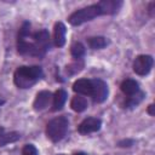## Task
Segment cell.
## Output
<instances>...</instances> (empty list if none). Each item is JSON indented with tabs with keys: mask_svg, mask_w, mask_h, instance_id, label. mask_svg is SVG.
Wrapping results in <instances>:
<instances>
[{
	"mask_svg": "<svg viewBox=\"0 0 155 155\" xmlns=\"http://www.w3.org/2000/svg\"><path fill=\"white\" fill-rule=\"evenodd\" d=\"M44 73L42 69L38 65H23L16 69L13 74V82L18 88H29L35 85L41 78Z\"/></svg>",
	"mask_w": 155,
	"mask_h": 155,
	"instance_id": "obj_1",
	"label": "cell"
},
{
	"mask_svg": "<svg viewBox=\"0 0 155 155\" xmlns=\"http://www.w3.org/2000/svg\"><path fill=\"white\" fill-rule=\"evenodd\" d=\"M30 34V24L29 22H24L19 29L18 38H17V50L21 54L24 56H34V57H42L46 52L41 50L34 41L28 40V35Z\"/></svg>",
	"mask_w": 155,
	"mask_h": 155,
	"instance_id": "obj_2",
	"label": "cell"
},
{
	"mask_svg": "<svg viewBox=\"0 0 155 155\" xmlns=\"http://www.w3.org/2000/svg\"><path fill=\"white\" fill-rule=\"evenodd\" d=\"M69 127V120L65 116H58L52 119L46 126V136L54 143L62 140Z\"/></svg>",
	"mask_w": 155,
	"mask_h": 155,
	"instance_id": "obj_3",
	"label": "cell"
},
{
	"mask_svg": "<svg viewBox=\"0 0 155 155\" xmlns=\"http://www.w3.org/2000/svg\"><path fill=\"white\" fill-rule=\"evenodd\" d=\"M101 16V11L97 6V4L94 5H90L87 7H84V8H80L75 12H73L68 21L71 25H80L85 22H88V21H92L93 18Z\"/></svg>",
	"mask_w": 155,
	"mask_h": 155,
	"instance_id": "obj_4",
	"label": "cell"
},
{
	"mask_svg": "<svg viewBox=\"0 0 155 155\" xmlns=\"http://www.w3.org/2000/svg\"><path fill=\"white\" fill-rule=\"evenodd\" d=\"M154 64V59L149 54H140L138 56L134 62H133V70L136 74L144 76L147 74H149V71L151 70Z\"/></svg>",
	"mask_w": 155,
	"mask_h": 155,
	"instance_id": "obj_5",
	"label": "cell"
},
{
	"mask_svg": "<svg viewBox=\"0 0 155 155\" xmlns=\"http://www.w3.org/2000/svg\"><path fill=\"white\" fill-rule=\"evenodd\" d=\"M92 81V92L91 97L96 103H103L108 98V86L101 79H93Z\"/></svg>",
	"mask_w": 155,
	"mask_h": 155,
	"instance_id": "obj_6",
	"label": "cell"
},
{
	"mask_svg": "<svg viewBox=\"0 0 155 155\" xmlns=\"http://www.w3.org/2000/svg\"><path fill=\"white\" fill-rule=\"evenodd\" d=\"M102 126V121L98 117H87L79 126L78 131L80 134H88L92 132H97Z\"/></svg>",
	"mask_w": 155,
	"mask_h": 155,
	"instance_id": "obj_7",
	"label": "cell"
},
{
	"mask_svg": "<svg viewBox=\"0 0 155 155\" xmlns=\"http://www.w3.org/2000/svg\"><path fill=\"white\" fill-rule=\"evenodd\" d=\"M97 6L101 11V15H114L119 12L122 6V1L120 0H102L97 2Z\"/></svg>",
	"mask_w": 155,
	"mask_h": 155,
	"instance_id": "obj_8",
	"label": "cell"
},
{
	"mask_svg": "<svg viewBox=\"0 0 155 155\" xmlns=\"http://www.w3.org/2000/svg\"><path fill=\"white\" fill-rule=\"evenodd\" d=\"M52 98H53V96H52V93H51L50 91H40V92L36 94L35 101H34V103H33L34 109L38 110V111H41V110L46 109V108L50 105Z\"/></svg>",
	"mask_w": 155,
	"mask_h": 155,
	"instance_id": "obj_9",
	"label": "cell"
},
{
	"mask_svg": "<svg viewBox=\"0 0 155 155\" xmlns=\"http://www.w3.org/2000/svg\"><path fill=\"white\" fill-rule=\"evenodd\" d=\"M31 39L45 52L50 48V34L46 29H41V30L31 34Z\"/></svg>",
	"mask_w": 155,
	"mask_h": 155,
	"instance_id": "obj_10",
	"label": "cell"
},
{
	"mask_svg": "<svg viewBox=\"0 0 155 155\" xmlns=\"http://www.w3.org/2000/svg\"><path fill=\"white\" fill-rule=\"evenodd\" d=\"M73 90L76 93L85 94V96H91L92 92V81L87 79H79L73 84Z\"/></svg>",
	"mask_w": 155,
	"mask_h": 155,
	"instance_id": "obj_11",
	"label": "cell"
},
{
	"mask_svg": "<svg viewBox=\"0 0 155 155\" xmlns=\"http://www.w3.org/2000/svg\"><path fill=\"white\" fill-rule=\"evenodd\" d=\"M54 45L57 47H63L65 44V34H67V28L62 22H57L54 24Z\"/></svg>",
	"mask_w": 155,
	"mask_h": 155,
	"instance_id": "obj_12",
	"label": "cell"
},
{
	"mask_svg": "<svg viewBox=\"0 0 155 155\" xmlns=\"http://www.w3.org/2000/svg\"><path fill=\"white\" fill-rule=\"evenodd\" d=\"M120 88L128 97H131V96H133V94H136V93L139 92V85L133 79H126V80H124L122 84H121V86H120Z\"/></svg>",
	"mask_w": 155,
	"mask_h": 155,
	"instance_id": "obj_13",
	"label": "cell"
},
{
	"mask_svg": "<svg viewBox=\"0 0 155 155\" xmlns=\"http://www.w3.org/2000/svg\"><path fill=\"white\" fill-rule=\"evenodd\" d=\"M21 138V134L18 132H6L4 127H0V147H4L8 143L17 142Z\"/></svg>",
	"mask_w": 155,
	"mask_h": 155,
	"instance_id": "obj_14",
	"label": "cell"
},
{
	"mask_svg": "<svg viewBox=\"0 0 155 155\" xmlns=\"http://www.w3.org/2000/svg\"><path fill=\"white\" fill-rule=\"evenodd\" d=\"M67 97H68V94H67V92L61 88V90L56 91V93L53 94V98H52L53 99V108H52V110L53 111L61 110L63 108L65 101H67Z\"/></svg>",
	"mask_w": 155,
	"mask_h": 155,
	"instance_id": "obj_15",
	"label": "cell"
},
{
	"mask_svg": "<svg viewBox=\"0 0 155 155\" xmlns=\"http://www.w3.org/2000/svg\"><path fill=\"white\" fill-rule=\"evenodd\" d=\"M88 103H87V99L85 97H81V96H75L73 97L71 102H70V107L76 113H81L84 111L86 108H87Z\"/></svg>",
	"mask_w": 155,
	"mask_h": 155,
	"instance_id": "obj_16",
	"label": "cell"
},
{
	"mask_svg": "<svg viewBox=\"0 0 155 155\" xmlns=\"http://www.w3.org/2000/svg\"><path fill=\"white\" fill-rule=\"evenodd\" d=\"M87 44L92 50H101V48H104L109 44V41L104 36H92V38H88Z\"/></svg>",
	"mask_w": 155,
	"mask_h": 155,
	"instance_id": "obj_17",
	"label": "cell"
},
{
	"mask_svg": "<svg viewBox=\"0 0 155 155\" xmlns=\"http://www.w3.org/2000/svg\"><path fill=\"white\" fill-rule=\"evenodd\" d=\"M70 53H71L73 58L80 61V59H82V57L85 56V46H84L81 42H74V44L71 45Z\"/></svg>",
	"mask_w": 155,
	"mask_h": 155,
	"instance_id": "obj_18",
	"label": "cell"
},
{
	"mask_svg": "<svg viewBox=\"0 0 155 155\" xmlns=\"http://www.w3.org/2000/svg\"><path fill=\"white\" fill-rule=\"evenodd\" d=\"M143 98H144V92L139 91L138 93H136V94L128 97V99L126 101L125 105H126V108H134V107H137V105L143 101Z\"/></svg>",
	"mask_w": 155,
	"mask_h": 155,
	"instance_id": "obj_19",
	"label": "cell"
},
{
	"mask_svg": "<svg viewBox=\"0 0 155 155\" xmlns=\"http://www.w3.org/2000/svg\"><path fill=\"white\" fill-rule=\"evenodd\" d=\"M22 155H38V149L33 144H25L22 149Z\"/></svg>",
	"mask_w": 155,
	"mask_h": 155,
	"instance_id": "obj_20",
	"label": "cell"
},
{
	"mask_svg": "<svg viewBox=\"0 0 155 155\" xmlns=\"http://www.w3.org/2000/svg\"><path fill=\"white\" fill-rule=\"evenodd\" d=\"M132 144H133V140H131V139H124V140L119 142L120 147H131Z\"/></svg>",
	"mask_w": 155,
	"mask_h": 155,
	"instance_id": "obj_21",
	"label": "cell"
},
{
	"mask_svg": "<svg viewBox=\"0 0 155 155\" xmlns=\"http://www.w3.org/2000/svg\"><path fill=\"white\" fill-rule=\"evenodd\" d=\"M154 109H155V105H154V104H150V105L148 107V113H149V115H151V116H154V115H155Z\"/></svg>",
	"mask_w": 155,
	"mask_h": 155,
	"instance_id": "obj_22",
	"label": "cell"
},
{
	"mask_svg": "<svg viewBox=\"0 0 155 155\" xmlns=\"http://www.w3.org/2000/svg\"><path fill=\"white\" fill-rule=\"evenodd\" d=\"M153 6H154V2H150V6H149V12H150V15H151V16H154V15H153V11H154V10H153Z\"/></svg>",
	"mask_w": 155,
	"mask_h": 155,
	"instance_id": "obj_23",
	"label": "cell"
},
{
	"mask_svg": "<svg viewBox=\"0 0 155 155\" xmlns=\"http://www.w3.org/2000/svg\"><path fill=\"white\" fill-rule=\"evenodd\" d=\"M4 103H5V99H4V98H2L1 96H0V107H1V105H2Z\"/></svg>",
	"mask_w": 155,
	"mask_h": 155,
	"instance_id": "obj_24",
	"label": "cell"
},
{
	"mask_svg": "<svg viewBox=\"0 0 155 155\" xmlns=\"http://www.w3.org/2000/svg\"><path fill=\"white\" fill-rule=\"evenodd\" d=\"M74 155H87V154H85V153H76V154H74Z\"/></svg>",
	"mask_w": 155,
	"mask_h": 155,
	"instance_id": "obj_25",
	"label": "cell"
},
{
	"mask_svg": "<svg viewBox=\"0 0 155 155\" xmlns=\"http://www.w3.org/2000/svg\"><path fill=\"white\" fill-rule=\"evenodd\" d=\"M57 155H64V154H57Z\"/></svg>",
	"mask_w": 155,
	"mask_h": 155,
	"instance_id": "obj_26",
	"label": "cell"
}]
</instances>
